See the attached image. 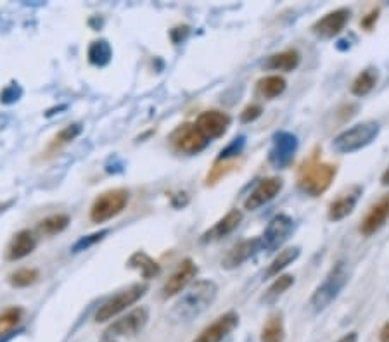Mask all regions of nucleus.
I'll use <instances>...</instances> for the list:
<instances>
[{
    "mask_svg": "<svg viewBox=\"0 0 389 342\" xmlns=\"http://www.w3.org/2000/svg\"><path fill=\"white\" fill-rule=\"evenodd\" d=\"M216 295L218 285L213 280H199L190 283L171 306L168 318L173 324H189L215 302Z\"/></svg>",
    "mask_w": 389,
    "mask_h": 342,
    "instance_id": "nucleus-1",
    "label": "nucleus"
},
{
    "mask_svg": "<svg viewBox=\"0 0 389 342\" xmlns=\"http://www.w3.org/2000/svg\"><path fill=\"white\" fill-rule=\"evenodd\" d=\"M337 175L336 165L320 161L317 153H311L308 159L303 161V165L298 170V187L303 194L310 197H318L327 192L330 184L334 182Z\"/></svg>",
    "mask_w": 389,
    "mask_h": 342,
    "instance_id": "nucleus-2",
    "label": "nucleus"
},
{
    "mask_svg": "<svg viewBox=\"0 0 389 342\" xmlns=\"http://www.w3.org/2000/svg\"><path fill=\"white\" fill-rule=\"evenodd\" d=\"M348 263L344 259H339V261L330 268V271L322 280L320 285L315 289V293L310 299L311 308L315 311H324L327 306H330V302L336 301L337 295L341 294V290L348 283Z\"/></svg>",
    "mask_w": 389,
    "mask_h": 342,
    "instance_id": "nucleus-3",
    "label": "nucleus"
},
{
    "mask_svg": "<svg viewBox=\"0 0 389 342\" xmlns=\"http://www.w3.org/2000/svg\"><path fill=\"white\" fill-rule=\"evenodd\" d=\"M381 126L377 122H364L358 123L355 126L348 128L342 134L337 135L332 142V149L337 154H352L356 151L365 149L371 146L373 140L379 135Z\"/></svg>",
    "mask_w": 389,
    "mask_h": 342,
    "instance_id": "nucleus-4",
    "label": "nucleus"
},
{
    "mask_svg": "<svg viewBox=\"0 0 389 342\" xmlns=\"http://www.w3.org/2000/svg\"><path fill=\"white\" fill-rule=\"evenodd\" d=\"M147 283H134V285L127 287V289L120 290L118 294L111 295L108 301H104L99 306V309L95 311V322L97 324H104V322L115 320L118 314H122L123 311H127L130 306H134L135 302L147 293Z\"/></svg>",
    "mask_w": 389,
    "mask_h": 342,
    "instance_id": "nucleus-5",
    "label": "nucleus"
},
{
    "mask_svg": "<svg viewBox=\"0 0 389 342\" xmlns=\"http://www.w3.org/2000/svg\"><path fill=\"white\" fill-rule=\"evenodd\" d=\"M130 201V192L127 189H111L95 197L91 206L92 223H106L118 215H122Z\"/></svg>",
    "mask_w": 389,
    "mask_h": 342,
    "instance_id": "nucleus-6",
    "label": "nucleus"
},
{
    "mask_svg": "<svg viewBox=\"0 0 389 342\" xmlns=\"http://www.w3.org/2000/svg\"><path fill=\"white\" fill-rule=\"evenodd\" d=\"M170 142L171 146L175 147V151H178V153L187 155H196L208 147L209 140L197 130L196 124L184 123L171 131Z\"/></svg>",
    "mask_w": 389,
    "mask_h": 342,
    "instance_id": "nucleus-7",
    "label": "nucleus"
},
{
    "mask_svg": "<svg viewBox=\"0 0 389 342\" xmlns=\"http://www.w3.org/2000/svg\"><path fill=\"white\" fill-rule=\"evenodd\" d=\"M147 322H149V309L146 306H139V308L128 311L127 314L112 322L104 334H106V339L137 336L139 332L146 329Z\"/></svg>",
    "mask_w": 389,
    "mask_h": 342,
    "instance_id": "nucleus-8",
    "label": "nucleus"
},
{
    "mask_svg": "<svg viewBox=\"0 0 389 342\" xmlns=\"http://www.w3.org/2000/svg\"><path fill=\"white\" fill-rule=\"evenodd\" d=\"M294 232V220L289 215H277L270 220V223L265 228L263 235L260 237L262 240V249L265 251H277L279 247H282V244L286 242L291 237V233Z\"/></svg>",
    "mask_w": 389,
    "mask_h": 342,
    "instance_id": "nucleus-9",
    "label": "nucleus"
},
{
    "mask_svg": "<svg viewBox=\"0 0 389 342\" xmlns=\"http://www.w3.org/2000/svg\"><path fill=\"white\" fill-rule=\"evenodd\" d=\"M197 275V264L192 261L190 258L182 259L178 263L177 270L170 275V278L166 280L165 285H163V297H175V295H180L187 287L192 283V280L196 278Z\"/></svg>",
    "mask_w": 389,
    "mask_h": 342,
    "instance_id": "nucleus-10",
    "label": "nucleus"
},
{
    "mask_svg": "<svg viewBox=\"0 0 389 342\" xmlns=\"http://www.w3.org/2000/svg\"><path fill=\"white\" fill-rule=\"evenodd\" d=\"M296 151H298V137L289 131H279L274 135L268 159L275 168H286L294 159Z\"/></svg>",
    "mask_w": 389,
    "mask_h": 342,
    "instance_id": "nucleus-11",
    "label": "nucleus"
},
{
    "mask_svg": "<svg viewBox=\"0 0 389 342\" xmlns=\"http://www.w3.org/2000/svg\"><path fill=\"white\" fill-rule=\"evenodd\" d=\"M231 123H232V119L227 112L213 109V111L201 112V114L197 116L196 123L194 124H196L197 130H199L206 138L215 140V138L223 137V135L227 134Z\"/></svg>",
    "mask_w": 389,
    "mask_h": 342,
    "instance_id": "nucleus-12",
    "label": "nucleus"
},
{
    "mask_svg": "<svg viewBox=\"0 0 389 342\" xmlns=\"http://www.w3.org/2000/svg\"><path fill=\"white\" fill-rule=\"evenodd\" d=\"M282 187H284L282 178L279 177L263 178V180L255 187V190H252V192L246 197V201H244V208H246L248 211H256V209H260L262 206L268 204L270 201H274L280 194Z\"/></svg>",
    "mask_w": 389,
    "mask_h": 342,
    "instance_id": "nucleus-13",
    "label": "nucleus"
},
{
    "mask_svg": "<svg viewBox=\"0 0 389 342\" xmlns=\"http://www.w3.org/2000/svg\"><path fill=\"white\" fill-rule=\"evenodd\" d=\"M239 325V314L236 311H227L221 317H218L213 324L201 330L199 336L192 342H221L232 330Z\"/></svg>",
    "mask_w": 389,
    "mask_h": 342,
    "instance_id": "nucleus-14",
    "label": "nucleus"
},
{
    "mask_svg": "<svg viewBox=\"0 0 389 342\" xmlns=\"http://www.w3.org/2000/svg\"><path fill=\"white\" fill-rule=\"evenodd\" d=\"M260 249H262V240H260V237L240 240L239 244H236V246L221 258V268H223V270H236V268L243 266L249 258H252Z\"/></svg>",
    "mask_w": 389,
    "mask_h": 342,
    "instance_id": "nucleus-15",
    "label": "nucleus"
},
{
    "mask_svg": "<svg viewBox=\"0 0 389 342\" xmlns=\"http://www.w3.org/2000/svg\"><path fill=\"white\" fill-rule=\"evenodd\" d=\"M349 9L346 7H341V9L332 11V13L325 14L324 18L318 19L313 26H311V31L317 35L318 38H334L344 30V26L348 25L349 21Z\"/></svg>",
    "mask_w": 389,
    "mask_h": 342,
    "instance_id": "nucleus-16",
    "label": "nucleus"
},
{
    "mask_svg": "<svg viewBox=\"0 0 389 342\" xmlns=\"http://www.w3.org/2000/svg\"><path fill=\"white\" fill-rule=\"evenodd\" d=\"M389 220V194L384 197H381L376 204L368 209V213L365 215L364 220L360 223V233L365 237H371L376 232H379L381 228L386 225Z\"/></svg>",
    "mask_w": 389,
    "mask_h": 342,
    "instance_id": "nucleus-17",
    "label": "nucleus"
},
{
    "mask_svg": "<svg viewBox=\"0 0 389 342\" xmlns=\"http://www.w3.org/2000/svg\"><path fill=\"white\" fill-rule=\"evenodd\" d=\"M37 249V237L31 230H19L14 233L6 249L7 261H19L30 256Z\"/></svg>",
    "mask_w": 389,
    "mask_h": 342,
    "instance_id": "nucleus-18",
    "label": "nucleus"
},
{
    "mask_svg": "<svg viewBox=\"0 0 389 342\" xmlns=\"http://www.w3.org/2000/svg\"><path fill=\"white\" fill-rule=\"evenodd\" d=\"M360 196H361V187H358V185L352 187L348 192L341 194L336 201H332L329 204V213H327L329 220L330 221H341V220H344L348 215H352L358 199H360Z\"/></svg>",
    "mask_w": 389,
    "mask_h": 342,
    "instance_id": "nucleus-19",
    "label": "nucleus"
},
{
    "mask_svg": "<svg viewBox=\"0 0 389 342\" xmlns=\"http://www.w3.org/2000/svg\"><path fill=\"white\" fill-rule=\"evenodd\" d=\"M243 221V213L239 209H231L221 220H218L215 223V227L209 228L208 232L202 233L201 240L202 242H211V240H220L223 239L225 235L232 233Z\"/></svg>",
    "mask_w": 389,
    "mask_h": 342,
    "instance_id": "nucleus-20",
    "label": "nucleus"
},
{
    "mask_svg": "<svg viewBox=\"0 0 389 342\" xmlns=\"http://www.w3.org/2000/svg\"><path fill=\"white\" fill-rule=\"evenodd\" d=\"M299 52L296 49H287L282 52L274 54L265 62V69H270V71H284L289 73L294 71L299 64Z\"/></svg>",
    "mask_w": 389,
    "mask_h": 342,
    "instance_id": "nucleus-21",
    "label": "nucleus"
},
{
    "mask_svg": "<svg viewBox=\"0 0 389 342\" xmlns=\"http://www.w3.org/2000/svg\"><path fill=\"white\" fill-rule=\"evenodd\" d=\"M128 266L137 270L139 273L142 275V278L146 280L158 277V275L161 273V264L156 261V259L151 258V256L144 251L134 252V254L130 256V259H128Z\"/></svg>",
    "mask_w": 389,
    "mask_h": 342,
    "instance_id": "nucleus-22",
    "label": "nucleus"
},
{
    "mask_svg": "<svg viewBox=\"0 0 389 342\" xmlns=\"http://www.w3.org/2000/svg\"><path fill=\"white\" fill-rule=\"evenodd\" d=\"M69 223H71V218L66 213H57V215H50L38 221L35 232L40 237H54L64 232L69 227Z\"/></svg>",
    "mask_w": 389,
    "mask_h": 342,
    "instance_id": "nucleus-23",
    "label": "nucleus"
},
{
    "mask_svg": "<svg viewBox=\"0 0 389 342\" xmlns=\"http://www.w3.org/2000/svg\"><path fill=\"white\" fill-rule=\"evenodd\" d=\"M287 87V81L284 80L282 76L279 75H268L262 78L256 85V90H258V95L263 97L265 100H272L275 97L282 95L284 90Z\"/></svg>",
    "mask_w": 389,
    "mask_h": 342,
    "instance_id": "nucleus-24",
    "label": "nucleus"
},
{
    "mask_svg": "<svg viewBox=\"0 0 389 342\" xmlns=\"http://www.w3.org/2000/svg\"><path fill=\"white\" fill-rule=\"evenodd\" d=\"M286 339V326H284V314L275 313L268 318L263 325L260 342H284Z\"/></svg>",
    "mask_w": 389,
    "mask_h": 342,
    "instance_id": "nucleus-25",
    "label": "nucleus"
},
{
    "mask_svg": "<svg viewBox=\"0 0 389 342\" xmlns=\"http://www.w3.org/2000/svg\"><path fill=\"white\" fill-rule=\"evenodd\" d=\"M299 254H301V249L299 247H287V249H284V251H280L279 254L275 256L274 261L270 263V266H268L265 277L267 278L279 277L280 271H284L287 266H289V264H293L296 259L299 258Z\"/></svg>",
    "mask_w": 389,
    "mask_h": 342,
    "instance_id": "nucleus-26",
    "label": "nucleus"
},
{
    "mask_svg": "<svg viewBox=\"0 0 389 342\" xmlns=\"http://www.w3.org/2000/svg\"><path fill=\"white\" fill-rule=\"evenodd\" d=\"M23 318H25V309L19 306H11V308L4 309L0 313V339L14 332L23 322Z\"/></svg>",
    "mask_w": 389,
    "mask_h": 342,
    "instance_id": "nucleus-27",
    "label": "nucleus"
},
{
    "mask_svg": "<svg viewBox=\"0 0 389 342\" xmlns=\"http://www.w3.org/2000/svg\"><path fill=\"white\" fill-rule=\"evenodd\" d=\"M81 131H83V126H81L80 123H73V124H68V126H64L62 130H59L56 135H54L52 140H50L49 153H56V151H59L61 147L71 143L73 140L81 134Z\"/></svg>",
    "mask_w": 389,
    "mask_h": 342,
    "instance_id": "nucleus-28",
    "label": "nucleus"
},
{
    "mask_svg": "<svg viewBox=\"0 0 389 342\" xmlns=\"http://www.w3.org/2000/svg\"><path fill=\"white\" fill-rule=\"evenodd\" d=\"M112 59V49L106 40H95L88 47V61L93 66H108Z\"/></svg>",
    "mask_w": 389,
    "mask_h": 342,
    "instance_id": "nucleus-29",
    "label": "nucleus"
},
{
    "mask_svg": "<svg viewBox=\"0 0 389 342\" xmlns=\"http://www.w3.org/2000/svg\"><path fill=\"white\" fill-rule=\"evenodd\" d=\"M293 283H294L293 275H279V277L275 278V282L268 287L267 293L263 294L262 302H265V305H274L280 295L287 293V289L293 287Z\"/></svg>",
    "mask_w": 389,
    "mask_h": 342,
    "instance_id": "nucleus-30",
    "label": "nucleus"
},
{
    "mask_svg": "<svg viewBox=\"0 0 389 342\" xmlns=\"http://www.w3.org/2000/svg\"><path fill=\"white\" fill-rule=\"evenodd\" d=\"M38 278H40V271L37 270V268H18V270H14L13 273H9V277H7V282L11 283V285L16 287V289H25V287L33 285L35 282H38Z\"/></svg>",
    "mask_w": 389,
    "mask_h": 342,
    "instance_id": "nucleus-31",
    "label": "nucleus"
},
{
    "mask_svg": "<svg viewBox=\"0 0 389 342\" xmlns=\"http://www.w3.org/2000/svg\"><path fill=\"white\" fill-rule=\"evenodd\" d=\"M376 85H377L376 69H365V71H361L360 75L353 80L352 92H353V95L364 97V95H367V93H371Z\"/></svg>",
    "mask_w": 389,
    "mask_h": 342,
    "instance_id": "nucleus-32",
    "label": "nucleus"
},
{
    "mask_svg": "<svg viewBox=\"0 0 389 342\" xmlns=\"http://www.w3.org/2000/svg\"><path fill=\"white\" fill-rule=\"evenodd\" d=\"M109 233V230L106 228V230H100V232H95L92 233V235H87V237H81L80 240L73 246V252H80V251H87L88 247H92L93 244H97L99 240H103L104 237H106Z\"/></svg>",
    "mask_w": 389,
    "mask_h": 342,
    "instance_id": "nucleus-33",
    "label": "nucleus"
},
{
    "mask_svg": "<svg viewBox=\"0 0 389 342\" xmlns=\"http://www.w3.org/2000/svg\"><path fill=\"white\" fill-rule=\"evenodd\" d=\"M244 143H246V140H244V137H239V138L233 140L231 146H228L227 149L221 151V154L218 155V163H220V161H227V159L232 158V155L240 154V151H243Z\"/></svg>",
    "mask_w": 389,
    "mask_h": 342,
    "instance_id": "nucleus-34",
    "label": "nucleus"
},
{
    "mask_svg": "<svg viewBox=\"0 0 389 342\" xmlns=\"http://www.w3.org/2000/svg\"><path fill=\"white\" fill-rule=\"evenodd\" d=\"M262 112H263V107L260 106V104H249V106L240 112V122L243 123L255 122V119H258L260 116H262Z\"/></svg>",
    "mask_w": 389,
    "mask_h": 342,
    "instance_id": "nucleus-35",
    "label": "nucleus"
},
{
    "mask_svg": "<svg viewBox=\"0 0 389 342\" xmlns=\"http://www.w3.org/2000/svg\"><path fill=\"white\" fill-rule=\"evenodd\" d=\"M19 95H21V88H19L18 85H9L6 90L0 93V100L9 104V102H14V100H18Z\"/></svg>",
    "mask_w": 389,
    "mask_h": 342,
    "instance_id": "nucleus-36",
    "label": "nucleus"
},
{
    "mask_svg": "<svg viewBox=\"0 0 389 342\" xmlns=\"http://www.w3.org/2000/svg\"><path fill=\"white\" fill-rule=\"evenodd\" d=\"M377 19H379V9H373L371 11V13H368L367 16H365L364 19H361L360 21V26L364 30H367V31H371L373 28V25H376L377 23Z\"/></svg>",
    "mask_w": 389,
    "mask_h": 342,
    "instance_id": "nucleus-37",
    "label": "nucleus"
},
{
    "mask_svg": "<svg viewBox=\"0 0 389 342\" xmlns=\"http://www.w3.org/2000/svg\"><path fill=\"white\" fill-rule=\"evenodd\" d=\"M379 339H381V342H389V322H386L383 329H381Z\"/></svg>",
    "mask_w": 389,
    "mask_h": 342,
    "instance_id": "nucleus-38",
    "label": "nucleus"
},
{
    "mask_svg": "<svg viewBox=\"0 0 389 342\" xmlns=\"http://www.w3.org/2000/svg\"><path fill=\"white\" fill-rule=\"evenodd\" d=\"M337 342H358V334L356 332L346 334V336H342Z\"/></svg>",
    "mask_w": 389,
    "mask_h": 342,
    "instance_id": "nucleus-39",
    "label": "nucleus"
},
{
    "mask_svg": "<svg viewBox=\"0 0 389 342\" xmlns=\"http://www.w3.org/2000/svg\"><path fill=\"white\" fill-rule=\"evenodd\" d=\"M381 184H383V185H389V168L386 170V171H384V173H383V177H381Z\"/></svg>",
    "mask_w": 389,
    "mask_h": 342,
    "instance_id": "nucleus-40",
    "label": "nucleus"
},
{
    "mask_svg": "<svg viewBox=\"0 0 389 342\" xmlns=\"http://www.w3.org/2000/svg\"><path fill=\"white\" fill-rule=\"evenodd\" d=\"M103 342H116V341L115 339H104Z\"/></svg>",
    "mask_w": 389,
    "mask_h": 342,
    "instance_id": "nucleus-41",
    "label": "nucleus"
}]
</instances>
